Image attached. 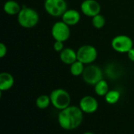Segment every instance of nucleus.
Instances as JSON below:
<instances>
[{
    "label": "nucleus",
    "instance_id": "nucleus-5",
    "mask_svg": "<svg viewBox=\"0 0 134 134\" xmlns=\"http://www.w3.org/2000/svg\"><path fill=\"white\" fill-rule=\"evenodd\" d=\"M98 53L97 49L92 45H83L77 50L78 60L83 63L85 65L93 64L97 58Z\"/></svg>",
    "mask_w": 134,
    "mask_h": 134
},
{
    "label": "nucleus",
    "instance_id": "nucleus-23",
    "mask_svg": "<svg viewBox=\"0 0 134 134\" xmlns=\"http://www.w3.org/2000/svg\"><path fill=\"white\" fill-rule=\"evenodd\" d=\"M127 56H128V58L130 59V60L134 62V47L132 48L128 53H127Z\"/></svg>",
    "mask_w": 134,
    "mask_h": 134
},
{
    "label": "nucleus",
    "instance_id": "nucleus-2",
    "mask_svg": "<svg viewBox=\"0 0 134 134\" xmlns=\"http://www.w3.org/2000/svg\"><path fill=\"white\" fill-rule=\"evenodd\" d=\"M19 24L24 28H32L39 22V14L33 8L23 5L17 15Z\"/></svg>",
    "mask_w": 134,
    "mask_h": 134
},
{
    "label": "nucleus",
    "instance_id": "nucleus-3",
    "mask_svg": "<svg viewBox=\"0 0 134 134\" xmlns=\"http://www.w3.org/2000/svg\"><path fill=\"white\" fill-rule=\"evenodd\" d=\"M51 104L58 110H64L70 106L71 104V96L69 93L64 89H56L53 90L50 95Z\"/></svg>",
    "mask_w": 134,
    "mask_h": 134
},
{
    "label": "nucleus",
    "instance_id": "nucleus-17",
    "mask_svg": "<svg viewBox=\"0 0 134 134\" xmlns=\"http://www.w3.org/2000/svg\"><path fill=\"white\" fill-rule=\"evenodd\" d=\"M85 64L79 60H76L75 63L70 65V72L74 76H80L82 75L85 70Z\"/></svg>",
    "mask_w": 134,
    "mask_h": 134
},
{
    "label": "nucleus",
    "instance_id": "nucleus-16",
    "mask_svg": "<svg viewBox=\"0 0 134 134\" xmlns=\"http://www.w3.org/2000/svg\"><path fill=\"white\" fill-rule=\"evenodd\" d=\"M94 90L97 95L100 97H105V95L109 91V86L107 81H105L104 79L100 80L94 86Z\"/></svg>",
    "mask_w": 134,
    "mask_h": 134
},
{
    "label": "nucleus",
    "instance_id": "nucleus-7",
    "mask_svg": "<svg viewBox=\"0 0 134 134\" xmlns=\"http://www.w3.org/2000/svg\"><path fill=\"white\" fill-rule=\"evenodd\" d=\"M112 49L119 53H127L133 48V39L126 35H119L113 38L111 40Z\"/></svg>",
    "mask_w": 134,
    "mask_h": 134
},
{
    "label": "nucleus",
    "instance_id": "nucleus-18",
    "mask_svg": "<svg viewBox=\"0 0 134 134\" xmlns=\"http://www.w3.org/2000/svg\"><path fill=\"white\" fill-rule=\"evenodd\" d=\"M120 97H121V94L118 90H109L104 97H105L106 102L108 103L109 104H115L116 103L119 102Z\"/></svg>",
    "mask_w": 134,
    "mask_h": 134
},
{
    "label": "nucleus",
    "instance_id": "nucleus-20",
    "mask_svg": "<svg viewBox=\"0 0 134 134\" xmlns=\"http://www.w3.org/2000/svg\"><path fill=\"white\" fill-rule=\"evenodd\" d=\"M105 24H106V19L100 13L92 17V25L97 29L103 28L105 26Z\"/></svg>",
    "mask_w": 134,
    "mask_h": 134
},
{
    "label": "nucleus",
    "instance_id": "nucleus-1",
    "mask_svg": "<svg viewBox=\"0 0 134 134\" xmlns=\"http://www.w3.org/2000/svg\"><path fill=\"white\" fill-rule=\"evenodd\" d=\"M60 126L65 130H74L80 126L83 121V111L79 107L69 106L61 110L58 115Z\"/></svg>",
    "mask_w": 134,
    "mask_h": 134
},
{
    "label": "nucleus",
    "instance_id": "nucleus-10",
    "mask_svg": "<svg viewBox=\"0 0 134 134\" xmlns=\"http://www.w3.org/2000/svg\"><path fill=\"white\" fill-rule=\"evenodd\" d=\"M79 108L86 114H93L98 109V102L92 96H85L79 101Z\"/></svg>",
    "mask_w": 134,
    "mask_h": 134
},
{
    "label": "nucleus",
    "instance_id": "nucleus-21",
    "mask_svg": "<svg viewBox=\"0 0 134 134\" xmlns=\"http://www.w3.org/2000/svg\"><path fill=\"white\" fill-rule=\"evenodd\" d=\"M64 49V42H60V41H55L54 44H53V49L56 52L60 53L63 49Z\"/></svg>",
    "mask_w": 134,
    "mask_h": 134
},
{
    "label": "nucleus",
    "instance_id": "nucleus-24",
    "mask_svg": "<svg viewBox=\"0 0 134 134\" xmlns=\"http://www.w3.org/2000/svg\"><path fill=\"white\" fill-rule=\"evenodd\" d=\"M83 134H95L94 133H93V132H86V133H84Z\"/></svg>",
    "mask_w": 134,
    "mask_h": 134
},
{
    "label": "nucleus",
    "instance_id": "nucleus-12",
    "mask_svg": "<svg viewBox=\"0 0 134 134\" xmlns=\"http://www.w3.org/2000/svg\"><path fill=\"white\" fill-rule=\"evenodd\" d=\"M60 60L62 63L67 65H71L78 60L77 51L72 48H64L60 53Z\"/></svg>",
    "mask_w": 134,
    "mask_h": 134
},
{
    "label": "nucleus",
    "instance_id": "nucleus-15",
    "mask_svg": "<svg viewBox=\"0 0 134 134\" xmlns=\"http://www.w3.org/2000/svg\"><path fill=\"white\" fill-rule=\"evenodd\" d=\"M105 73L110 79H117L122 74V68L120 65L115 63L108 64L105 68Z\"/></svg>",
    "mask_w": 134,
    "mask_h": 134
},
{
    "label": "nucleus",
    "instance_id": "nucleus-4",
    "mask_svg": "<svg viewBox=\"0 0 134 134\" xmlns=\"http://www.w3.org/2000/svg\"><path fill=\"white\" fill-rule=\"evenodd\" d=\"M82 76L86 84L94 86L103 79V71L99 66L91 64L85 68Z\"/></svg>",
    "mask_w": 134,
    "mask_h": 134
},
{
    "label": "nucleus",
    "instance_id": "nucleus-8",
    "mask_svg": "<svg viewBox=\"0 0 134 134\" xmlns=\"http://www.w3.org/2000/svg\"><path fill=\"white\" fill-rule=\"evenodd\" d=\"M51 34L55 41L66 42L71 35L70 26L64 21H57L53 24L51 28Z\"/></svg>",
    "mask_w": 134,
    "mask_h": 134
},
{
    "label": "nucleus",
    "instance_id": "nucleus-13",
    "mask_svg": "<svg viewBox=\"0 0 134 134\" xmlns=\"http://www.w3.org/2000/svg\"><path fill=\"white\" fill-rule=\"evenodd\" d=\"M14 85V78L9 72H2L0 74V90L7 91Z\"/></svg>",
    "mask_w": 134,
    "mask_h": 134
},
{
    "label": "nucleus",
    "instance_id": "nucleus-22",
    "mask_svg": "<svg viewBox=\"0 0 134 134\" xmlns=\"http://www.w3.org/2000/svg\"><path fill=\"white\" fill-rule=\"evenodd\" d=\"M6 53H7V47L4 43L1 42L0 43V57L3 58L6 55Z\"/></svg>",
    "mask_w": 134,
    "mask_h": 134
},
{
    "label": "nucleus",
    "instance_id": "nucleus-11",
    "mask_svg": "<svg viewBox=\"0 0 134 134\" xmlns=\"http://www.w3.org/2000/svg\"><path fill=\"white\" fill-rule=\"evenodd\" d=\"M62 21L67 24L68 26H75L78 24L81 20V13L74 9H68L66 12L61 16Z\"/></svg>",
    "mask_w": 134,
    "mask_h": 134
},
{
    "label": "nucleus",
    "instance_id": "nucleus-19",
    "mask_svg": "<svg viewBox=\"0 0 134 134\" xmlns=\"http://www.w3.org/2000/svg\"><path fill=\"white\" fill-rule=\"evenodd\" d=\"M35 104L39 109H46L51 104L50 97L47 95H41L36 99Z\"/></svg>",
    "mask_w": 134,
    "mask_h": 134
},
{
    "label": "nucleus",
    "instance_id": "nucleus-6",
    "mask_svg": "<svg viewBox=\"0 0 134 134\" xmlns=\"http://www.w3.org/2000/svg\"><path fill=\"white\" fill-rule=\"evenodd\" d=\"M44 8L46 12L53 16H62L68 9V3L66 0H45Z\"/></svg>",
    "mask_w": 134,
    "mask_h": 134
},
{
    "label": "nucleus",
    "instance_id": "nucleus-14",
    "mask_svg": "<svg viewBox=\"0 0 134 134\" xmlns=\"http://www.w3.org/2000/svg\"><path fill=\"white\" fill-rule=\"evenodd\" d=\"M22 6L15 0H8L3 5L4 12L10 16L18 15L20 11L21 10Z\"/></svg>",
    "mask_w": 134,
    "mask_h": 134
},
{
    "label": "nucleus",
    "instance_id": "nucleus-9",
    "mask_svg": "<svg viewBox=\"0 0 134 134\" xmlns=\"http://www.w3.org/2000/svg\"><path fill=\"white\" fill-rule=\"evenodd\" d=\"M80 9L82 14L92 18L100 13L101 5L97 0H84L81 3Z\"/></svg>",
    "mask_w": 134,
    "mask_h": 134
}]
</instances>
